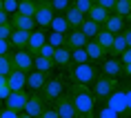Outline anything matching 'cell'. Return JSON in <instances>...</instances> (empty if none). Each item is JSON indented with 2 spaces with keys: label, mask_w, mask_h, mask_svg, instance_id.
Masks as SVG:
<instances>
[{
  "label": "cell",
  "mask_w": 131,
  "mask_h": 118,
  "mask_svg": "<svg viewBox=\"0 0 131 118\" xmlns=\"http://www.w3.org/2000/svg\"><path fill=\"white\" fill-rule=\"evenodd\" d=\"M100 76H104V78H120V76H124L122 74V63L118 60V58H104V60H100Z\"/></svg>",
  "instance_id": "9"
},
{
  "label": "cell",
  "mask_w": 131,
  "mask_h": 118,
  "mask_svg": "<svg viewBox=\"0 0 131 118\" xmlns=\"http://www.w3.org/2000/svg\"><path fill=\"white\" fill-rule=\"evenodd\" d=\"M78 29H80V31L84 34V38H87V40H96V36L100 34V29H102V27H100L98 22L89 20V18H84V20H82V25H80Z\"/></svg>",
  "instance_id": "22"
},
{
  "label": "cell",
  "mask_w": 131,
  "mask_h": 118,
  "mask_svg": "<svg viewBox=\"0 0 131 118\" xmlns=\"http://www.w3.org/2000/svg\"><path fill=\"white\" fill-rule=\"evenodd\" d=\"M124 49H127V42H124V36H122V34L113 36V45H111V49H109V58H118V56L122 54Z\"/></svg>",
  "instance_id": "29"
},
{
  "label": "cell",
  "mask_w": 131,
  "mask_h": 118,
  "mask_svg": "<svg viewBox=\"0 0 131 118\" xmlns=\"http://www.w3.org/2000/svg\"><path fill=\"white\" fill-rule=\"evenodd\" d=\"M64 18H67V22H69V27H71V29H78L80 25H82V20H84V16L80 14V11H78L73 5H71L67 11H64Z\"/></svg>",
  "instance_id": "26"
},
{
  "label": "cell",
  "mask_w": 131,
  "mask_h": 118,
  "mask_svg": "<svg viewBox=\"0 0 131 118\" xmlns=\"http://www.w3.org/2000/svg\"><path fill=\"white\" fill-rule=\"evenodd\" d=\"M113 16H120L124 22L131 20V5L129 0H116V5H113V11H111Z\"/></svg>",
  "instance_id": "24"
},
{
  "label": "cell",
  "mask_w": 131,
  "mask_h": 118,
  "mask_svg": "<svg viewBox=\"0 0 131 118\" xmlns=\"http://www.w3.org/2000/svg\"><path fill=\"white\" fill-rule=\"evenodd\" d=\"M93 118H122V116L116 114L113 109H109L107 105H96V109H93Z\"/></svg>",
  "instance_id": "30"
},
{
  "label": "cell",
  "mask_w": 131,
  "mask_h": 118,
  "mask_svg": "<svg viewBox=\"0 0 131 118\" xmlns=\"http://www.w3.org/2000/svg\"><path fill=\"white\" fill-rule=\"evenodd\" d=\"M7 22H9V16L5 11H0V25H7Z\"/></svg>",
  "instance_id": "47"
},
{
  "label": "cell",
  "mask_w": 131,
  "mask_h": 118,
  "mask_svg": "<svg viewBox=\"0 0 131 118\" xmlns=\"http://www.w3.org/2000/svg\"><path fill=\"white\" fill-rule=\"evenodd\" d=\"M14 71V63H11V54L0 56V76H9Z\"/></svg>",
  "instance_id": "32"
},
{
  "label": "cell",
  "mask_w": 131,
  "mask_h": 118,
  "mask_svg": "<svg viewBox=\"0 0 131 118\" xmlns=\"http://www.w3.org/2000/svg\"><path fill=\"white\" fill-rule=\"evenodd\" d=\"M122 91H124V100H127V109L131 111V83L122 85Z\"/></svg>",
  "instance_id": "42"
},
{
  "label": "cell",
  "mask_w": 131,
  "mask_h": 118,
  "mask_svg": "<svg viewBox=\"0 0 131 118\" xmlns=\"http://www.w3.org/2000/svg\"><path fill=\"white\" fill-rule=\"evenodd\" d=\"M0 109H2V103H0Z\"/></svg>",
  "instance_id": "54"
},
{
  "label": "cell",
  "mask_w": 131,
  "mask_h": 118,
  "mask_svg": "<svg viewBox=\"0 0 131 118\" xmlns=\"http://www.w3.org/2000/svg\"><path fill=\"white\" fill-rule=\"evenodd\" d=\"M49 5H51V9H53V14H64V11L71 7L69 0H49Z\"/></svg>",
  "instance_id": "34"
},
{
  "label": "cell",
  "mask_w": 131,
  "mask_h": 118,
  "mask_svg": "<svg viewBox=\"0 0 131 118\" xmlns=\"http://www.w3.org/2000/svg\"><path fill=\"white\" fill-rule=\"evenodd\" d=\"M89 63V56L84 49H71V65H84Z\"/></svg>",
  "instance_id": "31"
},
{
  "label": "cell",
  "mask_w": 131,
  "mask_h": 118,
  "mask_svg": "<svg viewBox=\"0 0 131 118\" xmlns=\"http://www.w3.org/2000/svg\"><path fill=\"white\" fill-rule=\"evenodd\" d=\"M0 11H2V0H0Z\"/></svg>",
  "instance_id": "51"
},
{
  "label": "cell",
  "mask_w": 131,
  "mask_h": 118,
  "mask_svg": "<svg viewBox=\"0 0 131 118\" xmlns=\"http://www.w3.org/2000/svg\"><path fill=\"white\" fill-rule=\"evenodd\" d=\"M87 45V38L80 29H71L69 34H67V40H64V47L67 49H84Z\"/></svg>",
  "instance_id": "16"
},
{
  "label": "cell",
  "mask_w": 131,
  "mask_h": 118,
  "mask_svg": "<svg viewBox=\"0 0 131 118\" xmlns=\"http://www.w3.org/2000/svg\"><path fill=\"white\" fill-rule=\"evenodd\" d=\"M49 29H51L53 34H62V36H67L71 31V27H69V22H67V18H64V14H56L53 20H51V25H49Z\"/></svg>",
  "instance_id": "20"
},
{
  "label": "cell",
  "mask_w": 131,
  "mask_h": 118,
  "mask_svg": "<svg viewBox=\"0 0 131 118\" xmlns=\"http://www.w3.org/2000/svg\"><path fill=\"white\" fill-rule=\"evenodd\" d=\"M96 42L102 47V51L104 54H109V49H111V45H113V34H109L107 29H100V34L96 36Z\"/></svg>",
  "instance_id": "28"
},
{
  "label": "cell",
  "mask_w": 131,
  "mask_h": 118,
  "mask_svg": "<svg viewBox=\"0 0 131 118\" xmlns=\"http://www.w3.org/2000/svg\"><path fill=\"white\" fill-rule=\"evenodd\" d=\"M45 107H47V103L42 100L40 91H31L29 98H27V105H25V111H22V114H27V116H31V118H38L42 111H45Z\"/></svg>",
  "instance_id": "7"
},
{
  "label": "cell",
  "mask_w": 131,
  "mask_h": 118,
  "mask_svg": "<svg viewBox=\"0 0 131 118\" xmlns=\"http://www.w3.org/2000/svg\"><path fill=\"white\" fill-rule=\"evenodd\" d=\"M73 7H76L78 11H80V14L84 16V18H87V14H89V9L93 7V0H76V2H73Z\"/></svg>",
  "instance_id": "35"
},
{
  "label": "cell",
  "mask_w": 131,
  "mask_h": 118,
  "mask_svg": "<svg viewBox=\"0 0 131 118\" xmlns=\"http://www.w3.org/2000/svg\"><path fill=\"white\" fill-rule=\"evenodd\" d=\"M11 54V45L9 40H0V56H9Z\"/></svg>",
  "instance_id": "45"
},
{
  "label": "cell",
  "mask_w": 131,
  "mask_h": 118,
  "mask_svg": "<svg viewBox=\"0 0 131 118\" xmlns=\"http://www.w3.org/2000/svg\"><path fill=\"white\" fill-rule=\"evenodd\" d=\"M73 2H76V0H69V5H73Z\"/></svg>",
  "instance_id": "52"
},
{
  "label": "cell",
  "mask_w": 131,
  "mask_h": 118,
  "mask_svg": "<svg viewBox=\"0 0 131 118\" xmlns=\"http://www.w3.org/2000/svg\"><path fill=\"white\" fill-rule=\"evenodd\" d=\"M84 118H93V114H91V116H84Z\"/></svg>",
  "instance_id": "53"
},
{
  "label": "cell",
  "mask_w": 131,
  "mask_h": 118,
  "mask_svg": "<svg viewBox=\"0 0 131 118\" xmlns=\"http://www.w3.org/2000/svg\"><path fill=\"white\" fill-rule=\"evenodd\" d=\"M62 94H67L64 91V78H47L45 87L40 89V96L47 105H53Z\"/></svg>",
  "instance_id": "3"
},
{
  "label": "cell",
  "mask_w": 131,
  "mask_h": 118,
  "mask_svg": "<svg viewBox=\"0 0 131 118\" xmlns=\"http://www.w3.org/2000/svg\"><path fill=\"white\" fill-rule=\"evenodd\" d=\"M9 94H11V91H9V87H7V76H0V103L7 100Z\"/></svg>",
  "instance_id": "38"
},
{
  "label": "cell",
  "mask_w": 131,
  "mask_h": 118,
  "mask_svg": "<svg viewBox=\"0 0 131 118\" xmlns=\"http://www.w3.org/2000/svg\"><path fill=\"white\" fill-rule=\"evenodd\" d=\"M64 40H67V36H62V34H47V42L51 45L53 49H58V47H64Z\"/></svg>",
  "instance_id": "33"
},
{
  "label": "cell",
  "mask_w": 131,
  "mask_h": 118,
  "mask_svg": "<svg viewBox=\"0 0 131 118\" xmlns=\"http://www.w3.org/2000/svg\"><path fill=\"white\" fill-rule=\"evenodd\" d=\"M84 51H87V56H89V63H100L104 56V51H102V47L98 45L96 40H87V45H84Z\"/></svg>",
  "instance_id": "21"
},
{
  "label": "cell",
  "mask_w": 131,
  "mask_h": 118,
  "mask_svg": "<svg viewBox=\"0 0 131 118\" xmlns=\"http://www.w3.org/2000/svg\"><path fill=\"white\" fill-rule=\"evenodd\" d=\"M34 69H36V71H40V74H45V76H49V74L56 69V65H53V60H49V58L34 56Z\"/></svg>",
  "instance_id": "25"
},
{
  "label": "cell",
  "mask_w": 131,
  "mask_h": 118,
  "mask_svg": "<svg viewBox=\"0 0 131 118\" xmlns=\"http://www.w3.org/2000/svg\"><path fill=\"white\" fill-rule=\"evenodd\" d=\"M53 65L60 69H69L71 67V49L67 47H58L53 51Z\"/></svg>",
  "instance_id": "17"
},
{
  "label": "cell",
  "mask_w": 131,
  "mask_h": 118,
  "mask_svg": "<svg viewBox=\"0 0 131 118\" xmlns=\"http://www.w3.org/2000/svg\"><path fill=\"white\" fill-rule=\"evenodd\" d=\"M36 7H38V2H36V0H18V14H20V16L34 18Z\"/></svg>",
  "instance_id": "27"
},
{
  "label": "cell",
  "mask_w": 131,
  "mask_h": 118,
  "mask_svg": "<svg viewBox=\"0 0 131 118\" xmlns=\"http://www.w3.org/2000/svg\"><path fill=\"white\" fill-rule=\"evenodd\" d=\"M0 118H20V114L7 109V107H2V109H0Z\"/></svg>",
  "instance_id": "44"
},
{
  "label": "cell",
  "mask_w": 131,
  "mask_h": 118,
  "mask_svg": "<svg viewBox=\"0 0 131 118\" xmlns=\"http://www.w3.org/2000/svg\"><path fill=\"white\" fill-rule=\"evenodd\" d=\"M11 63H14V69H20V71H25V74L34 71V56L29 54L27 49L14 51V54H11Z\"/></svg>",
  "instance_id": "8"
},
{
  "label": "cell",
  "mask_w": 131,
  "mask_h": 118,
  "mask_svg": "<svg viewBox=\"0 0 131 118\" xmlns=\"http://www.w3.org/2000/svg\"><path fill=\"white\" fill-rule=\"evenodd\" d=\"M53 9L49 2H38V7H36V14H34V20H36V27L38 29H45L47 31L51 20H53Z\"/></svg>",
  "instance_id": "6"
},
{
  "label": "cell",
  "mask_w": 131,
  "mask_h": 118,
  "mask_svg": "<svg viewBox=\"0 0 131 118\" xmlns=\"http://www.w3.org/2000/svg\"><path fill=\"white\" fill-rule=\"evenodd\" d=\"M104 105H107L109 109H113L116 114H120L122 118H129V116H131V111L127 109V100H124L122 87H116V89L111 91L109 96H107V100H104Z\"/></svg>",
  "instance_id": "5"
},
{
  "label": "cell",
  "mask_w": 131,
  "mask_h": 118,
  "mask_svg": "<svg viewBox=\"0 0 131 118\" xmlns=\"http://www.w3.org/2000/svg\"><path fill=\"white\" fill-rule=\"evenodd\" d=\"M67 96L71 98L78 118H84V116H91V114H93V109H96V98L91 94V87L71 83L69 87H67Z\"/></svg>",
  "instance_id": "1"
},
{
  "label": "cell",
  "mask_w": 131,
  "mask_h": 118,
  "mask_svg": "<svg viewBox=\"0 0 131 118\" xmlns=\"http://www.w3.org/2000/svg\"><path fill=\"white\" fill-rule=\"evenodd\" d=\"M45 42H47V31H45V29H38V27H36L34 31L29 34L27 51H29L31 56H36V54H38V49H40L42 45H45Z\"/></svg>",
  "instance_id": "12"
},
{
  "label": "cell",
  "mask_w": 131,
  "mask_h": 118,
  "mask_svg": "<svg viewBox=\"0 0 131 118\" xmlns=\"http://www.w3.org/2000/svg\"><path fill=\"white\" fill-rule=\"evenodd\" d=\"M2 11L7 16L18 14V0H2Z\"/></svg>",
  "instance_id": "36"
},
{
  "label": "cell",
  "mask_w": 131,
  "mask_h": 118,
  "mask_svg": "<svg viewBox=\"0 0 131 118\" xmlns=\"http://www.w3.org/2000/svg\"><path fill=\"white\" fill-rule=\"evenodd\" d=\"M118 60L122 63V67H124V65H131V49H124L122 54L118 56Z\"/></svg>",
  "instance_id": "43"
},
{
  "label": "cell",
  "mask_w": 131,
  "mask_h": 118,
  "mask_svg": "<svg viewBox=\"0 0 131 118\" xmlns=\"http://www.w3.org/2000/svg\"><path fill=\"white\" fill-rule=\"evenodd\" d=\"M116 87H118V78L98 76V80L91 85V94H93V98H96V105H98V100H107V96H109Z\"/></svg>",
  "instance_id": "4"
},
{
  "label": "cell",
  "mask_w": 131,
  "mask_h": 118,
  "mask_svg": "<svg viewBox=\"0 0 131 118\" xmlns=\"http://www.w3.org/2000/svg\"><path fill=\"white\" fill-rule=\"evenodd\" d=\"M102 29H107L109 34H113V36H118V34H122L124 29H127V22L120 18V16H113L111 14L109 18H107V22L102 25Z\"/></svg>",
  "instance_id": "18"
},
{
  "label": "cell",
  "mask_w": 131,
  "mask_h": 118,
  "mask_svg": "<svg viewBox=\"0 0 131 118\" xmlns=\"http://www.w3.org/2000/svg\"><path fill=\"white\" fill-rule=\"evenodd\" d=\"M36 2H49V0H36Z\"/></svg>",
  "instance_id": "50"
},
{
  "label": "cell",
  "mask_w": 131,
  "mask_h": 118,
  "mask_svg": "<svg viewBox=\"0 0 131 118\" xmlns=\"http://www.w3.org/2000/svg\"><path fill=\"white\" fill-rule=\"evenodd\" d=\"M93 5H100V7L107 9V11H113V5H116V0H93Z\"/></svg>",
  "instance_id": "40"
},
{
  "label": "cell",
  "mask_w": 131,
  "mask_h": 118,
  "mask_svg": "<svg viewBox=\"0 0 131 118\" xmlns=\"http://www.w3.org/2000/svg\"><path fill=\"white\" fill-rule=\"evenodd\" d=\"M47 78L45 74H40V71H29L27 74V83H25V89L27 91H40L42 87H45V83H47Z\"/></svg>",
  "instance_id": "15"
},
{
  "label": "cell",
  "mask_w": 131,
  "mask_h": 118,
  "mask_svg": "<svg viewBox=\"0 0 131 118\" xmlns=\"http://www.w3.org/2000/svg\"><path fill=\"white\" fill-rule=\"evenodd\" d=\"M38 118H58V114H56V109H53V105H47V107H45V111H42Z\"/></svg>",
  "instance_id": "41"
},
{
  "label": "cell",
  "mask_w": 131,
  "mask_h": 118,
  "mask_svg": "<svg viewBox=\"0 0 131 118\" xmlns=\"http://www.w3.org/2000/svg\"><path fill=\"white\" fill-rule=\"evenodd\" d=\"M20 118H31V116H27V114H20Z\"/></svg>",
  "instance_id": "49"
},
{
  "label": "cell",
  "mask_w": 131,
  "mask_h": 118,
  "mask_svg": "<svg viewBox=\"0 0 131 118\" xmlns=\"http://www.w3.org/2000/svg\"><path fill=\"white\" fill-rule=\"evenodd\" d=\"M69 76H71V83L91 87V85L98 80V76H100V69H98L96 65H91V63L71 65V67H69Z\"/></svg>",
  "instance_id": "2"
},
{
  "label": "cell",
  "mask_w": 131,
  "mask_h": 118,
  "mask_svg": "<svg viewBox=\"0 0 131 118\" xmlns=\"http://www.w3.org/2000/svg\"><path fill=\"white\" fill-rule=\"evenodd\" d=\"M53 109L58 114V118H78L76 109H73V103H71V98L67 94H62L58 100L53 103Z\"/></svg>",
  "instance_id": "11"
},
{
  "label": "cell",
  "mask_w": 131,
  "mask_h": 118,
  "mask_svg": "<svg viewBox=\"0 0 131 118\" xmlns=\"http://www.w3.org/2000/svg\"><path fill=\"white\" fill-rule=\"evenodd\" d=\"M27 42H29V31H16L9 36V45L14 51H22V49H27Z\"/></svg>",
  "instance_id": "19"
},
{
  "label": "cell",
  "mask_w": 131,
  "mask_h": 118,
  "mask_svg": "<svg viewBox=\"0 0 131 118\" xmlns=\"http://www.w3.org/2000/svg\"><path fill=\"white\" fill-rule=\"evenodd\" d=\"M122 36H124V42H127V49H131V27H127L122 31Z\"/></svg>",
  "instance_id": "46"
},
{
  "label": "cell",
  "mask_w": 131,
  "mask_h": 118,
  "mask_svg": "<svg viewBox=\"0 0 131 118\" xmlns=\"http://www.w3.org/2000/svg\"><path fill=\"white\" fill-rule=\"evenodd\" d=\"M27 98H29V91H11L7 96V100H5V107L11 111H18V114H22L25 111V105H27Z\"/></svg>",
  "instance_id": "10"
},
{
  "label": "cell",
  "mask_w": 131,
  "mask_h": 118,
  "mask_svg": "<svg viewBox=\"0 0 131 118\" xmlns=\"http://www.w3.org/2000/svg\"><path fill=\"white\" fill-rule=\"evenodd\" d=\"M9 25H11L16 31H29V34L36 29V20L34 18H27V16H20V14L9 16Z\"/></svg>",
  "instance_id": "13"
},
{
  "label": "cell",
  "mask_w": 131,
  "mask_h": 118,
  "mask_svg": "<svg viewBox=\"0 0 131 118\" xmlns=\"http://www.w3.org/2000/svg\"><path fill=\"white\" fill-rule=\"evenodd\" d=\"M111 16V11H107V9H102L100 5H93V7L89 9V14H87V18L89 20H93V22H98L100 27H102L104 22H107V18Z\"/></svg>",
  "instance_id": "23"
},
{
  "label": "cell",
  "mask_w": 131,
  "mask_h": 118,
  "mask_svg": "<svg viewBox=\"0 0 131 118\" xmlns=\"http://www.w3.org/2000/svg\"><path fill=\"white\" fill-rule=\"evenodd\" d=\"M53 51H56V49L51 47L49 42H45V45H42V47L38 49V54H36V56H40V58H49V60H53Z\"/></svg>",
  "instance_id": "37"
},
{
  "label": "cell",
  "mask_w": 131,
  "mask_h": 118,
  "mask_svg": "<svg viewBox=\"0 0 131 118\" xmlns=\"http://www.w3.org/2000/svg\"><path fill=\"white\" fill-rule=\"evenodd\" d=\"M122 74H124V76H129V78H131V65H124V67H122Z\"/></svg>",
  "instance_id": "48"
},
{
  "label": "cell",
  "mask_w": 131,
  "mask_h": 118,
  "mask_svg": "<svg viewBox=\"0 0 131 118\" xmlns=\"http://www.w3.org/2000/svg\"><path fill=\"white\" fill-rule=\"evenodd\" d=\"M25 83H27V74L20 69H14L7 76V87L9 91H25Z\"/></svg>",
  "instance_id": "14"
},
{
  "label": "cell",
  "mask_w": 131,
  "mask_h": 118,
  "mask_svg": "<svg viewBox=\"0 0 131 118\" xmlns=\"http://www.w3.org/2000/svg\"><path fill=\"white\" fill-rule=\"evenodd\" d=\"M14 34V27L11 25H0V40H9V36Z\"/></svg>",
  "instance_id": "39"
}]
</instances>
